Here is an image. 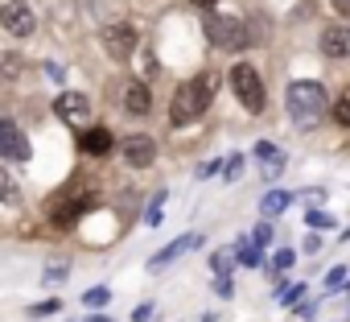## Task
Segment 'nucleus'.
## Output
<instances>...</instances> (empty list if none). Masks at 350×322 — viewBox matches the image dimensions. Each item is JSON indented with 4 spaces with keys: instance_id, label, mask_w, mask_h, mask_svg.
<instances>
[{
    "instance_id": "obj_1",
    "label": "nucleus",
    "mask_w": 350,
    "mask_h": 322,
    "mask_svg": "<svg viewBox=\"0 0 350 322\" xmlns=\"http://www.w3.org/2000/svg\"><path fill=\"white\" fill-rule=\"evenodd\" d=\"M215 91H219V75H211V71H202V75L186 79L178 91H173V103H169V124H173V128L194 124V120L211 108Z\"/></svg>"
},
{
    "instance_id": "obj_2",
    "label": "nucleus",
    "mask_w": 350,
    "mask_h": 322,
    "mask_svg": "<svg viewBox=\"0 0 350 322\" xmlns=\"http://www.w3.org/2000/svg\"><path fill=\"white\" fill-rule=\"evenodd\" d=\"M325 103H329V95L317 79H293L288 91H284V108H288L293 124H301V128H313L321 120Z\"/></svg>"
},
{
    "instance_id": "obj_3",
    "label": "nucleus",
    "mask_w": 350,
    "mask_h": 322,
    "mask_svg": "<svg viewBox=\"0 0 350 322\" xmlns=\"http://www.w3.org/2000/svg\"><path fill=\"white\" fill-rule=\"evenodd\" d=\"M95 203H99L95 186L91 182H75V186H66V195H58L50 203V219H54V227H75L79 215H87Z\"/></svg>"
},
{
    "instance_id": "obj_4",
    "label": "nucleus",
    "mask_w": 350,
    "mask_h": 322,
    "mask_svg": "<svg viewBox=\"0 0 350 322\" xmlns=\"http://www.w3.org/2000/svg\"><path fill=\"white\" fill-rule=\"evenodd\" d=\"M202 29H206L211 46H219V50H243V46H252V29H247V21H243V17L206 13Z\"/></svg>"
},
{
    "instance_id": "obj_5",
    "label": "nucleus",
    "mask_w": 350,
    "mask_h": 322,
    "mask_svg": "<svg viewBox=\"0 0 350 322\" xmlns=\"http://www.w3.org/2000/svg\"><path fill=\"white\" fill-rule=\"evenodd\" d=\"M231 91L239 95V103H243L247 112H264V103H268V95H264V79H260V71H256L252 62L231 66Z\"/></svg>"
},
{
    "instance_id": "obj_6",
    "label": "nucleus",
    "mask_w": 350,
    "mask_h": 322,
    "mask_svg": "<svg viewBox=\"0 0 350 322\" xmlns=\"http://www.w3.org/2000/svg\"><path fill=\"white\" fill-rule=\"evenodd\" d=\"M99 38H103V50H107L116 62H128V58L136 54V46H140L132 21H107V25L99 29Z\"/></svg>"
},
{
    "instance_id": "obj_7",
    "label": "nucleus",
    "mask_w": 350,
    "mask_h": 322,
    "mask_svg": "<svg viewBox=\"0 0 350 322\" xmlns=\"http://www.w3.org/2000/svg\"><path fill=\"white\" fill-rule=\"evenodd\" d=\"M0 29L13 34V38H33V29H38L33 9L25 0H0Z\"/></svg>"
},
{
    "instance_id": "obj_8",
    "label": "nucleus",
    "mask_w": 350,
    "mask_h": 322,
    "mask_svg": "<svg viewBox=\"0 0 350 322\" xmlns=\"http://www.w3.org/2000/svg\"><path fill=\"white\" fill-rule=\"evenodd\" d=\"M194 248H202V232H186V236H178L173 244H165L157 256H148V273H161L165 264L182 260V256H186V252H194Z\"/></svg>"
},
{
    "instance_id": "obj_9",
    "label": "nucleus",
    "mask_w": 350,
    "mask_h": 322,
    "mask_svg": "<svg viewBox=\"0 0 350 322\" xmlns=\"http://www.w3.org/2000/svg\"><path fill=\"white\" fill-rule=\"evenodd\" d=\"M252 153H256V166H260V178H264V182H276V178L284 174V161H288V157H284L280 145H272V140H256Z\"/></svg>"
},
{
    "instance_id": "obj_10",
    "label": "nucleus",
    "mask_w": 350,
    "mask_h": 322,
    "mask_svg": "<svg viewBox=\"0 0 350 322\" xmlns=\"http://www.w3.org/2000/svg\"><path fill=\"white\" fill-rule=\"evenodd\" d=\"M54 116L66 120V124H83V120H91V99L83 91H62L54 99Z\"/></svg>"
},
{
    "instance_id": "obj_11",
    "label": "nucleus",
    "mask_w": 350,
    "mask_h": 322,
    "mask_svg": "<svg viewBox=\"0 0 350 322\" xmlns=\"http://www.w3.org/2000/svg\"><path fill=\"white\" fill-rule=\"evenodd\" d=\"M0 157L9 161H29V140L13 120H0Z\"/></svg>"
},
{
    "instance_id": "obj_12",
    "label": "nucleus",
    "mask_w": 350,
    "mask_h": 322,
    "mask_svg": "<svg viewBox=\"0 0 350 322\" xmlns=\"http://www.w3.org/2000/svg\"><path fill=\"white\" fill-rule=\"evenodd\" d=\"M124 161H128V166H136V170L152 166V161H157V140L152 136H128L124 140Z\"/></svg>"
},
{
    "instance_id": "obj_13",
    "label": "nucleus",
    "mask_w": 350,
    "mask_h": 322,
    "mask_svg": "<svg viewBox=\"0 0 350 322\" xmlns=\"http://www.w3.org/2000/svg\"><path fill=\"white\" fill-rule=\"evenodd\" d=\"M111 132L107 128H83L79 132V153H87V157H107L111 153Z\"/></svg>"
},
{
    "instance_id": "obj_14",
    "label": "nucleus",
    "mask_w": 350,
    "mask_h": 322,
    "mask_svg": "<svg viewBox=\"0 0 350 322\" xmlns=\"http://www.w3.org/2000/svg\"><path fill=\"white\" fill-rule=\"evenodd\" d=\"M321 54L325 58H350V29L346 25H329L321 34Z\"/></svg>"
},
{
    "instance_id": "obj_15",
    "label": "nucleus",
    "mask_w": 350,
    "mask_h": 322,
    "mask_svg": "<svg viewBox=\"0 0 350 322\" xmlns=\"http://www.w3.org/2000/svg\"><path fill=\"white\" fill-rule=\"evenodd\" d=\"M124 108H128V112H136V116H144V112L152 108L148 87H144V83H128V91H124Z\"/></svg>"
},
{
    "instance_id": "obj_16",
    "label": "nucleus",
    "mask_w": 350,
    "mask_h": 322,
    "mask_svg": "<svg viewBox=\"0 0 350 322\" xmlns=\"http://www.w3.org/2000/svg\"><path fill=\"white\" fill-rule=\"evenodd\" d=\"M293 207V195L288 190H268L264 199H260V211H264V219H276V215H284Z\"/></svg>"
},
{
    "instance_id": "obj_17",
    "label": "nucleus",
    "mask_w": 350,
    "mask_h": 322,
    "mask_svg": "<svg viewBox=\"0 0 350 322\" xmlns=\"http://www.w3.org/2000/svg\"><path fill=\"white\" fill-rule=\"evenodd\" d=\"M235 260H239V264H247V269H260V264H264V248H260L256 240H239Z\"/></svg>"
},
{
    "instance_id": "obj_18",
    "label": "nucleus",
    "mask_w": 350,
    "mask_h": 322,
    "mask_svg": "<svg viewBox=\"0 0 350 322\" xmlns=\"http://www.w3.org/2000/svg\"><path fill=\"white\" fill-rule=\"evenodd\" d=\"M0 203H5V207H17L21 203V190H17V178L5 170V166H0Z\"/></svg>"
},
{
    "instance_id": "obj_19",
    "label": "nucleus",
    "mask_w": 350,
    "mask_h": 322,
    "mask_svg": "<svg viewBox=\"0 0 350 322\" xmlns=\"http://www.w3.org/2000/svg\"><path fill=\"white\" fill-rule=\"evenodd\" d=\"M66 277H70V260H50V264H46V273H42V281H46V285H62Z\"/></svg>"
},
{
    "instance_id": "obj_20",
    "label": "nucleus",
    "mask_w": 350,
    "mask_h": 322,
    "mask_svg": "<svg viewBox=\"0 0 350 322\" xmlns=\"http://www.w3.org/2000/svg\"><path fill=\"white\" fill-rule=\"evenodd\" d=\"M305 297V285L301 281H280V289H276V301H284V306H297Z\"/></svg>"
},
{
    "instance_id": "obj_21",
    "label": "nucleus",
    "mask_w": 350,
    "mask_h": 322,
    "mask_svg": "<svg viewBox=\"0 0 350 322\" xmlns=\"http://www.w3.org/2000/svg\"><path fill=\"white\" fill-rule=\"evenodd\" d=\"M161 215H165V190L152 195V203H148V211H144V223H148V227H161Z\"/></svg>"
},
{
    "instance_id": "obj_22",
    "label": "nucleus",
    "mask_w": 350,
    "mask_h": 322,
    "mask_svg": "<svg viewBox=\"0 0 350 322\" xmlns=\"http://www.w3.org/2000/svg\"><path fill=\"white\" fill-rule=\"evenodd\" d=\"M83 301H87L91 310H103V306L111 301V289H107V285H99V289H87V293H83Z\"/></svg>"
},
{
    "instance_id": "obj_23",
    "label": "nucleus",
    "mask_w": 350,
    "mask_h": 322,
    "mask_svg": "<svg viewBox=\"0 0 350 322\" xmlns=\"http://www.w3.org/2000/svg\"><path fill=\"white\" fill-rule=\"evenodd\" d=\"M21 75V58L17 54H0V79H17Z\"/></svg>"
},
{
    "instance_id": "obj_24",
    "label": "nucleus",
    "mask_w": 350,
    "mask_h": 322,
    "mask_svg": "<svg viewBox=\"0 0 350 322\" xmlns=\"http://www.w3.org/2000/svg\"><path fill=\"white\" fill-rule=\"evenodd\" d=\"M239 174H243V153H231V157L223 161V178H227V182H235Z\"/></svg>"
},
{
    "instance_id": "obj_25",
    "label": "nucleus",
    "mask_w": 350,
    "mask_h": 322,
    "mask_svg": "<svg viewBox=\"0 0 350 322\" xmlns=\"http://www.w3.org/2000/svg\"><path fill=\"white\" fill-rule=\"evenodd\" d=\"M305 223H309L313 232H329V227H334V215H325V211H309Z\"/></svg>"
},
{
    "instance_id": "obj_26",
    "label": "nucleus",
    "mask_w": 350,
    "mask_h": 322,
    "mask_svg": "<svg viewBox=\"0 0 350 322\" xmlns=\"http://www.w3.org/2000/svg\"><path fill=\"white\" fill-rule=\"evenodd\" d=\"M334 120H338L342 128H350V91H346V95L334 103Z\"/></svg>"
},
{
    "instance_id": "obj_27",
    "label": "nucleus",
    "mask_w": 350,
    "mask_h": 322,
    "mask_svg": "<svg viewBox=\"0 0 350 322\" xmlns=\"http://www.w3.org/2000/svg\"><path fill=\"white\" fill-rule=\"evenodd\" d=\"M342 281H346V269H342V264H334V269L325 273V289H329V293H338V289H342Z\"/></svg>"
},
{
    "instance_id": "obj_28",
    "label": "nucleus",
    "mask_w": 350,
    "mask_h": 322,
    "mask_svg": "<svg viewBox=\"0 0 350 322\" xmlns=\"http://www.w3.org/2000/svg\"><path fill=\"white\" fill-rule=\"evenodd\" d=\"M215 293H219V297H231V293H235V277H231V273H219V277H215Z\"/></svg>"
},
{
    "instance_id": "obj_29",
    "label": "nucleus",
    "mask_w": 350,
    "mask_h": 322,
    "mask_svg": "<svg viewBox=\"0 0 350 322\" xmlns=\"http://www.w3.org/2000/svg\"><path fill=\"white\" fill-rule=\"evenodd\" d=\"M231 260H235V256H231V248H223V252H215V256H211V269H215V273H227V269H231Z\"/></svg>"
},
{
    "instance_id": "obj_30",
    "label": "nucleus",
    "mask_w": 350,
    "mask_h": 322,
    "mask_svg": "<svg viewBox=\"0 0 350 322\" xmlns=\"http://www.w3.org/2000/svg\"><path fill=\"white\" fill-rule=\"evenodd\" d=\"M293 256H297V252H293V248H280V252H276V256H272V269H276V273H284V269H288V264H293Z\"/></svg>"
},
{
    "instance_id": "obj_31",
    "label": "nucleus",
    "mask_w": 350,
    "mask_h": 322,
    "mask_svg": "<svg viewBox=\"0 0 350 322\" xmlns=\"http://www.w3.org/2000/svg\"><path fill=\"white\" fill-rule=\"evenodd\" d=\"M58 310H62V301H54V297H50V301H38L29 314H33V318H46V314H58Z\"/></svg>"
},
{
    "instance_id": "obj_32",
    "label": "nucleus",
    "mask_w": 350,
    "mask_h": 322,
    "mask_svg": "<svg viewBox=\"0 0 350 322\" xmlns=\"http://www.w3.org/2000/svg\"><path fill=\"white\" fill-rule=\"evenodd\" d=\"M252 240H256V244H260V248H268V244H272V223H260V227H256V236H252Z\"/></svg>"
},
{
    "instance_id": "obj_33",
    "label": "nucleus",
    "mask_w": 350,
    "mask_h": 322,
    "mask_svg": "<svg viewBox=\"0 0 350 322\" xmlns=\"http://www.w3.org/2000/svg\"><path fill=\"white\" fill-rule=\"evenodd\" d=\"M152 318V301H140L136 310H132V322H148Z\"/></svg>"
},
{
    "instance_id": "obj_34",
    "label": "nucleus",
    "mask_w": 350,
    "mask_h": 322,
    "mask_svg": "<svg viewBox=\"0 0 350 322\" xmlns=\"http://www.w3.org/2000/svg\"><path fill=\"white\" fill-rule=\"evenodd\" d=\"M301 248H305L309 256H313V252H321V236H305V244H301Z\"/></svg>"
},
{
    "instance_id": "obj_35",
    "label": "nucleus",
    "mask_w": 350,
    "mask_h": 322,
    "mask_svg": "<svg viewBox=\"0 0 350 322\" xmlns=\"http://www.w3.org/2000/svg\"><path fill=\"white\" fill-rule=\"evenodd\" d=\"M215 170H219V161H206V166H198V178H211Z\"/></svg>"
},
{
    "instance_id": "obj_36",
    "label": "nucleus",
    "mask_w": 350,
    "mask_h": 322,
    "mask_svg": "<svg viewBox=\"0 0 350 322\" xmlns=\"http://www.w3.org/2000/svg\"><path fill=\"white\" fill-rule=\"evenodd\" d=\"M297 314H301V318H313V314H317V301H305V306H301Z\"/></svg>"
},
{
    "instance_id": "obj_37",
    "label": "nucleus",
    "mask_w": 350,
    "mask_h": 322,
    "mask_svg": "<svg viewBox=\"0 0 350 322\" xmlns=\"http://www.w3.org/2000/svg\"><path fill=\"white\" fill-rule=\"evenodd\" d=\"M334 9H338L342 17H350V0H334Z\"/></svg>"
},
{
    "instance_id": "obj_38",
    "label": "nucleus",
    "mask_w": 350,
    "mask_h": 322,
    "mask_svg": "<svg viewBox=\"0 0 350 322\" xmlns=\"http://www.w3.org/2000/svg\"><path fill=\"white\" fill-rule=\"evenodd\" d=\"M194 5H198V9H211V5H215V0H194Z\"/></svg>"
},
{
    "instance_id": "obj_39",
    "label": "nucleus",
    "mask_w": 350,
    "mask_h": 322,
    "mask_svg": "<svg viewBox=\"0 0 350 322\" xmlns=\"http://www.w3.org/2000/svg\"><path fill=\"white\" fill-rule=\"evenodd\" d=\"M87 322H111V318H103V314H99V318H87Z\"/></svg>"
},
{
    "instance_id": "obj_40",
    "label": "nucleus",
    "mask_w": 350,
    "mask_h": 322,
    "mask_svg": "<svg viewBox=\"0 0 350 322\" xmlns=\"http://www.w3.org/2000/svg\"><path fill=\"white\" fill-rule=\"evenodd\" d=\"M342 289H350V277H346V285H342Z\"/></svg>"
}]
</instances>
